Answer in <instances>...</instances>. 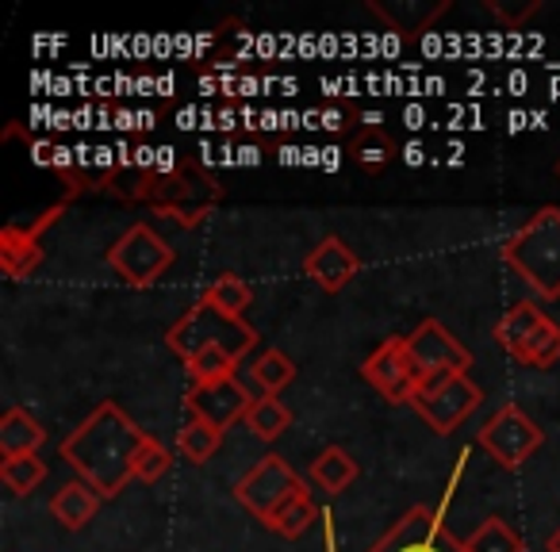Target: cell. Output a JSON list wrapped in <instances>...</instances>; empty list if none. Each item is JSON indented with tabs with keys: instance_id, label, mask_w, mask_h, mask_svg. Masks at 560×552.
I'll list each match as a JSON object with an SVG mask.
<instances>
[{
	"instance_id": "obj_26",
	"label": "cell",
	"mask_w": 560,
	"mask_h": 552,
	"mask_svg": "<svg viewBox=\"0 0 560 552\" xmlns=\"http://www.w3.org/2000/svg\"><path fill=\"white\" fill-rule=\"evenodd\" d=\"M465 552H526V544L503 518H488L465 537Z\"/></svg>"
},
{
	"instance_id": "obj_27",
	"label": "cell",
	"mask_w": 560,
	"mask_h": 552,
	"mask_svg": "<svg viewBox=\"0 0 560 552\" xmlns=\"http://www.w3.org/2000/svg\"><path fill=\"white\" fill-rule=\"evenodd\" d=\"M319 518V506L312 503V495H296V498H289V503L280 506L277 514L269 518V529L272 533H280V537H289V541H296V537H304L307 529H312V521Z\"/></svg>"
},
{
	"instance_id": "obj_11",
	"label": "cell",
	"mask_w": 560,
	"mask_h": 552,
	"mask_svg": "<svg viewBox=\"0 0 560 552\" xmlns=\"http://www.w3.org/2000/svg\"><path fill=\"white\" fill-rule=\"evenodd\" d=\"M407 350H411V361L422 380L442 376V373H468V368H472V353H468L438 319H422L419 327L407 334Z\"/></svg>"
},
{
	"instance_id": "obj_25",
	"label": "cell",
	"mask_w": 560,
	"mask_h": 552,
	"mask_svg": "<svg viewBox=\"0 0 560 552\" xmlns=\"http://www.w3.org/2000/svg\"><path fill=\"white\" fill-rule=\"evenodd\" d=\"M350 154L358 157L361 165H369V169H381V165H388L399 150H396V142L384 134V127L376 124V116H373V119H365V127L358 131V139L350 142Z\"/></svg>"
},
{
	"instance_id": "obj_21",
	"label": "cell",
	"mask_w": 560,
	"mask_h": 552,
	"mask_svg": "<svg viewBox=\"0 0 560 552\" xmlns=\"http://www.w3.org/2000/svg\"><path fill=\"white\" fill-rule=\"evenodd\" d=\"M541 319H545L541 307H537L534 300H522V304H514L511 312H506L503 319L495 322V342L503 345L506 353H514L529 334H534V327Z\"/></svg>"
},
{
	"instance_id": "obj_17",
	"label": "cell",
	"mask_w": 560,
	"mask_h": 552,
	"mask_svg": "<svg viewBox=\"0 0 560 552\" xmlns=\"http://www.w3.org/2000/svg\"><path fill=\"white\" fill-rule=\"evenodd\" d=\"M47 442V430L39 419L24 411V407H9L0 419V457H24V453H39Z\"/></svg>"
},
{
	"instance_id": "obj_33",
	"label": "cell",
	"mask_w": 560,
	"mask_h": 552,
	"mask_svg": "<svg viewBox=\"0 0 560 552\" xmlns=\"http://www.w3.org/2000/svg\"><path fill=\"white\" fill-rule=\"evenodd\" d=\"M549 552H560V529H557V533L549 537Z\"/></svg>"
},
{
	"instance_id": "obj_23",
	"label": "cell",
	"mask_w": 560,
	"mask_h": 552,
	"mask_svg": "<svg viewBox=\"0 0 560 552\" xmlns=\"http://www.w3.org/2000/svg\"><path fill=\"white\" fill-rule=\"evenodd\" d=\"M43 480H47V460H39V453L0 460V483H4L12 495H32Z\"/></svg>"
},
{
	"instance_id": "obj_31",
	"label": "cell",
	"mask_w": 560,
	"mask_h": 552,
	"mask_svg": "<svg viewBox=\"0 0 560 552\" xmlns=\"http://www.w3.org/2000/svg\"><path fill=\"white\" fill-rule=\"evenodd\" d=\"M483 9H488L491 16L506 27V32H514V27H522L537 9H541V0H526V4H518V9H506L503 0H483Z\"/></svg>"
},
{
	"instance_id": "obj_16",
	"label": "cell",
	"mask_w": 560,
	"mask_h": 552,
	"mask_svg": "<svg viewBox=\"0 0 560 552\" xmlns=\"http://www.w3.org/2000/svg\"><path fill=\"white\" fill-rule=\"evenodd\" d=\"M101 503H104L101 491L89 488L85 480H70L55 491V498H50V518H55L62 529H85L89 521L96 518Z\"/></svg>"
},
{
	"instance_id": "obj_9",
	"label": "cell",
	"mask_w": 560,
	"mask_h": 552,
	"mask_svg": "<svg viewBox=\"0 0 560 552\" xmlns=\"http://www.w3.org/2000/svg\"><path fill=\"white\" fill-rule=\"evenodd\" d=\"M369 552H465V541L450 533L442 510L434 506H411L399 521H392L388 533Z\"/></svg>"
},
{
	"instance_id": "obj_20",
	"label": "cell",
	"mask_w": 560,
	"mask_h": 552,
	"mask_svg": "<svg viewBox=\"0 0 560 552\" xmlns=\"http://www.w3.org/2000/svg\"><path fill=\"white\" fill-rule=\"evenodd\" d=\"M219 445H223V430L203 419H188L185 426L177 430V453L185 460H192V465H208Z\"/></svg>"
},
{
	"instance_id": "obj_12",
	"label": "cell",
	"mask_w": 560,
	"mask_h": 552,
	"mask_svg": "<svg viewBox=\"0 0 560 552\" xmlns=\"http://www.w3.org/2000/svg\"><path fill=\"white\" fill-rule=\"evenodd\" d=\"M58 215H66V200L55 203V208H50L43 219H35L32 226L12 223L0 231V269H4L9 281H24V277H32V272L39 269L43 265V231H47Z\"/></svg>"
},
{
	"instance_id": "obj_8",
	"label": "cell",
	"mask_w": 560,
	"mask_h": 552,
	"mask_svg": "<svg viewBox=\"0 0 560 552\" xmlns=\"http://www.w3.org/2000/svg\"><path fill=\"white\" fill-rule=\"evenodd\" d=\"M545 434L518 403H506L491 414L488 422L476 434V445L495 460L499 468H522V460H529L537 449H541Z\"/></svg>"
},
{
	"instance_id": "obj_30",
	"label": "cell",
	"mask_w": 560,
	"mask_h": 552,
	"mask_svg": "<svg viewBox=\"0 0 560 552\" xmlns=\"http://www.w3.org/2000/svg\"><path fill=\"white\" fill-rule=\"evenodd\" d=\"M173 468V453L165 449L158 437H147L142 442V449H139V460H135V480H142V483H158L165 472Z\"/></svg>"
},
{
	"instance_id": "obj_2",
	"label": "cell",
	"mask_w": 560,
	"mask_h": 552,
	"mask_svg": "<svg viewBox=\"0 0 560 552\" xmlns=\"http://www.w3.org/2000/svg\"><path fill=\"white\" fill-rule=\"evenodd\" d=\"M127 200L150 203L158 215L192 231L223 200V185L211 173H203L200 165H180L177 173H147V177H139V185L127 192Z\"/></svg>"
},
{
	"instance_id": "obj_34",
	"label": "cell",
	"mask_w": 560,
	"mask_h": 552,
	"mask_svg": "<svg viewBox=\"0 0 560 552\" xmlns=\"http://www.w3.org/2000/svg\"><path fill=\"white\" fill-rule=\"evenodd\" d=\"M552 173H557V180H560V157H557V165H552Z\"/></svg>"
},
{
	"instance_id": "obj_14",
	"label": "cell",
	"mask_w": 560,
	"mask_h": 552,
	"mask_svg": "<svg viewBox=\"0 0 560 552\" xmlns=\"http://www.w3.org/2000/svg\"><path fill=\"white\" fill-rule=\"evenodd\" d=\"M304 272L323 292H342L361 272V257L353 254L338 234H327V238L304 257Z\"/></svg>"
},
{
	"instance_id": "obj_32",
	"label": "cell",
	"mask_w": 560,
	"mask_h": 552,
	"mask_svg": "<svg viewBox=\"0 0 560 552\" xmlns=\"http://www.w3.org/2000/svg\"><path fill=\"white\" fill-rule=\"evenodd\" d=\"M407 162H411V165H419V162H422V154H419V146H411V150H407Z\"/></svg>"
},
{
	"instance_id": "obj_29",
	"label": "cell",
	"mask_w": 560,
	"mask_h": 552,
	"mask_svg": "<svg viewBox=\"0 0 560 552\" xmlns=\"http://www.w3.org/2000/svg\"><path fill=\"white\" fill-rule=\"evenodd\" d=\"M234 368H238V361L223 350H203V353H196L192 361H185V373H188V380H192V388L196 384H211V380H223V376H234Z\"/></svg>"
},
{
	"instance_id": "obj_13",
	"label": "cell",
	"mask_w": 560,
	"mask_h": 552,
	"mask_svg": "<svg viewBox=\"0 0 560 552\" xmlns=\"http://www.w3.org/2000/svg\"><path fill=\"white\" fill-rule=\"evenodd\" d=\"M185 403H188V411H192V419H203V422H211V426L226 430L238 419H246L254 399H249V391L238 384V376H223V380L188 388Z\"/></svg>"
},
{
	"instance_id": "obj_3",
	"label": "cell",
	"mask_w": 560,
	"mask_h": 552,
	"mask_svg": "<svg viewBox=\"0 0 560 552\" xmlns=\"http://www.w3.org/2000/svg\"><path fill=\"white\" fill-rule=\"evenodd\" d=\"M503 261L541 300H560V208H541L503 242Z\"/></svg>"
},
{
	"instance_id": "obj_5",
	"label": "cell",
	"mask_w": 560,
	"mask_h": 552,
	"mask_svg": "<svg viewBox=\"0 0 560 552\" xmlns=\"http://www.w3.org/2000/svg\"><path fill=\"white\" fill-rule=\"evenodd\" d=\"M104 261L131 289H154L173 265V246L150 223H135L124 231V238L112 242Z\"/></svg>"
},
{
	"instance_id": "obj_6",
	"label": "cell",
	"mask_w": 560,
	"mask_h": 552,
	"mask_svg": "<svg viewBox=\"0 0 560 552\" xmlns=\"http://www.w3.org/2000/svg\"><path fill=\"white\" fill-rule=\"evenodd\" d=\"M483 403V391L468 380V373H442L419 384L411 407L434 434H453L465 419H472Z\"/></svg>"
},
{
	"instance_id": "obj_7",
	"label": "cell",
	"mask_w": 560,
	"mask_h": 552,
	"mask_svg": "<svg viewBox=\"0 0 560 552\" xmlns=\"http://www.w3.org/2000/svg\"><path fill=\"white\" fill-rule=\"evenodd\" d=\"M304 491H307L304 480H300V475L292 472L289 460L277 457V453H272V457H261L238 483H234V498H238L257 521H265V526H269V518L280 510V506L289 503V498L304 495Z\"/></svg>"
},
{
	"instance_id": "obj_4",
	"label": "cell",
	"mask_w": 560,
	"mask_h": 552,
	"mask_svg": "<svg viewBox=\"0 0 560 552\" xmlns=\"http://www.w3.org/2000/svg\"><path fill=\"white\" fill-rule=\"evenodd\" d=\"M165 342H170V350L177 353L180 361H192L196 353H203V350H223V353H231L234 361H242L261 338H257V330L249 327L246 319H234V315L211 307L208 300H200V304H192L173 322Z\"/></svg>"
},
{
	"instance_id": "obj_18",
	"label": "cell",
	"mask_w": 560,
	"mask_h": 552,
	"mask_svg": "<svg viewBox=\"0 0 560 552\" xmlns=\"http://www.w3.org/2000/svg\"><path fill=\"white\" fill-rule=\"evenodd\" d=\"M358 472H361L358 460H353L342 445H330V449H323L319 457L312 460V480L319 483L323 491H330V495H342V491L358 480Z\"/></svg>"
},
{
	"instance_id": "obj_15",
	"label": "cell",
	"mask_w": 560,
	"mask_h": 552,
	"mask_svg": "<svg viewBox=\"0 0 560 552\" xmlns=\"http://www.w3.org/2000/svg\"><path fill=\"white\" fill-rule=\"evenodd\" d=\"M369 12L381 20L388 32L396 35H419V32H430L438 24V16L450 12V0H369Z\"/></svg>"
},
{
	"instance_id": "obj_1",
	"label": "cell",
	"mask_w": 560,
	"mask_h": 552,
	"mask_svg": "<svg viewBox=\"0 0 560 552\" xmlns=\"http://www.w3.org/2000/svg\"><path fill=\"white\" fill-rule=\"evenodd\" d=\"M147 437V430L108 399L58 445V453L78 472V480L96 488L104 498H116L135 480V460Z\"/></svg>"
},
{
	"instance_id": "obj_19",
	"label": "cell",
	"mask_w": 560,
	"mask_h": 552,
	"mask_svg": "<svg viewBox=\"0 0 560 552\" xmlns=\"http://www.w3.org/2000/svg\"><path fill=\"white\" fill-rule=\"evenodd\" d=\"M511 357L529 368H552L560 361V327L545 315V319L534 327V334H529Z\"/></svg>"
},
{
	"instance_id": "obj_24",
	"label": "cell",
	"mask_w": 560,
	"mask_h": 552,
	"mask_svg": "<svg viewBox=\"0 0 560 552\" xmlns=\"http://www.w3.org/2000/svg\"><path fill=\"white\" fill-rule=\"evenodd\" d=\"M203 300H208L211 307H219V312L234 315V319H246V307L254 304V289H249L242 277H234V272H223V277H215V281L208 284Z\"/></svg>"
},
{
	"instance_id": "obj_10",
	"label": "cell",
	"mask_w": 560,
	"mask_h": 552,
	"mask_svg": "<svg viewBox=\"0 0 560 552\" xmlns=\"http://www.w3.org/2000/svg\"><path fill=\"white\" fill-rule=\"evenodd\" d=\"M361 376H365L369 388L381 391L388 403H411L422 384L419 368H415V361H411V350H407V338H384L365 357Z\"/></svg>"
},
{
	"instance_id": "obj_28",
	"label": "cell",
	"mask_w": 560,
	"mask_h": 552,
	"mask_svg": "<svg viewBox=\"0 0 560 552\" xmlns=\"http://www.w3.org/2000/svg\"><path fill=\"white\" fill-rule=\"evenodd\" d=\"M254 380L261 388V396H280V391L296 380V361L280 350H265L254 365Z\"/></svg>"
},
{
	"instance_id": "obj_22",
	"label": "cell",
	"mask_w": 560,
	"mask_h": 552,
	"mask_svg": "<svg viewBox=\"0 0 560 552\" xmlns=\"http://www.w3.org/2000/svg\"><path fill=\"white\" fill-rule=\"evenodd\" d=\"M246 426L254 430L261 442H277V437L292 426V411L280 403L277 396H257L246 411Z\"/></svg>"
}]
</instances>
